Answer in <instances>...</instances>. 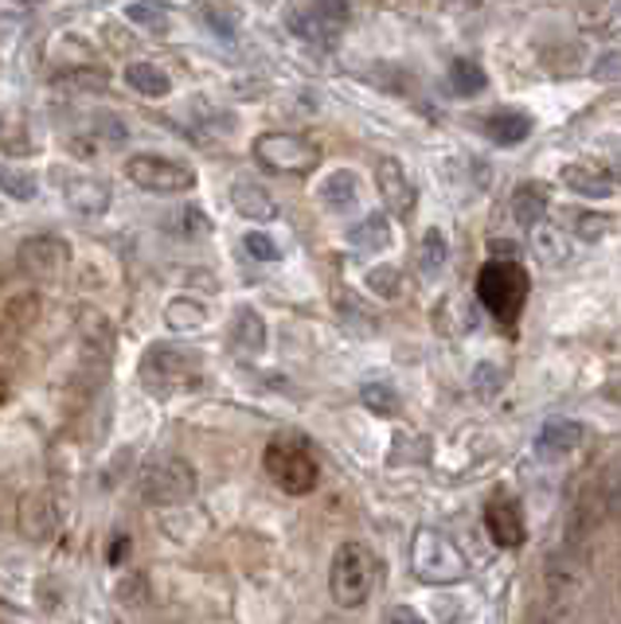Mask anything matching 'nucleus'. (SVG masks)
<instances>
[{
    "instance_id": "f257e3e1",
    "label": "nucleus",
    "mask_w": 621,
    "mask_h": 624,
    "mask_svg": "<svg viewBox=\"0 0 621 624\" xmlns=\"http://www.w3.org/2000/svg\"><path fill=\"white\" fill-rule=\"evenodd\" d=\"M528 293H531V278L520 262H500V258H493V262L477 273L480 304H485L500 324L520 321L524 304H528Z\"/></svg>"
},
{
    "instance_id": "f03ea898",
    "label": "nucleus",
    "mask_w": 621,
    "mask_h": 624,
    "mask_svg": "<svg viewBox=\"0 0 621 624\" xmlns=\"http://www.w3.org/2000/svg\"><path fill=\"white\" fill-rule=\"evenodd\" d=\"M375 554L368 551L364 542H344L337 554H332L329 570V593L340 609H360L375 590Z\"/></svg>"
},
{
    "instance_id": "7ed1b4c3",
    "label": "nucleus",
    "mask_w": 621,
    "mask_h": 624,
    "mask_svg": "<svg viewBox=\"0 0 621 624\" xmlns=\"http://www.w3.org/2000/svg\"><path fill=\"white\" fill-rule=\"evenodd\" d=\"M262 465H266V472H270V480L282 492H290V496H306V492H313L317 488V457H313V449H309L301 437H293V434H278L273 437L270 445H266V453H262Z\"/></svg>"
},
{
    "instance_id": "20e7f679",
    "label": "nucleus",
    "mask_w": 621,
    "mask_h": 624,
    "mask_svg": "<svg viewBox=\"0 0 621 624\" xmlns=\"http://www.w3.org/2000/svg\"><path fill=\"white\" fill-rule=\"evenodd\" d=\"M411 566L426 585H454L469 574L465 554L457 551V542L449 534L434 531V527H418L411 542Z\"/></svg>"
},
{
    "instance_id": "39448f33",
    "label": "nucleus",
    "mask_w": 621,
    "mask_h": 624,
    "mask_svg": "<svg viewBox=\"0 0 621 624\" xmlns=\"http://www.w3.org/2000/svg\"><path fill=\"white\" fill-rule=\"evenodd\" d=\"M199 371H204L199 352H192V347H184V344H157V347H149V355L142 360L145 386H153L157 395L192 386L199 378Z\"/></svg>"
},
{
    "instance_id": "423d86ee",
    "label": "nucleus",
    "mask_w": 621,
    "mask_h": 624,
    "mask_svg": "<svg viewBox=\"0 0 621 624\" xmlns=\"http://www.w3.org/2000/svg\"><path fill=\"white\" fill-rule=\"evenodd\" d=\"M255 156L262 168L282 173V176L313 173L317 160H321L313 141L298 137V133H262V137L255 141Z\"/></svg>"
},
{
    "instance_id": "0eeeda50",
    "label": "nucleus",
    "mask_w": 621,
    "mask_h": 624,
    "mask_svg": "<svg viewBox=\"0 0 621 624\" xmlns=\"http://www.w3.org/2000/svg\"><path fill=\"white\" fill-rule=\"evenodd\" d=\"M125 176L142 191H157V196H176V191L196 188V173L184 160H168V156H133L125 165Z\"/></svg>"
},
{
    "instance_id": "6e6552de",
    "label": "nucleus",
    "mask_w": 621,
    "mask_h": 624,
    "mask_svg": "<svg viewBox=\"0 0 621 624\" xmlns=\"http://www.w3.org/2000/svg\"><path fill=\"white\" fill-rule=\"evenodd\" d=\"M286 17H290L293 35L329 48L340 35V28H344V20H349V9H344V4H293Z\"/></svg>"
},
{
    "instance_id": "1a4fd4ad",
    "label": "nucleus",
    "mask_w": 621,
    "mask_h": 624,
    "mask_svg": "<svg viewBox=\"0 0 621 624\" xmlns=\"http://www.w3.org/2000/svg\"><path fill=\"white\" fill-rule=\"evenodd\" d=\"M485 527H489L493 542L497 547H520L524 542V511H520V500L508 492H497L489 503H485Z\"/></svg>"
},
{
    "instance_id": "9d476101",
    "label": "nucleus",
    "mask_w": 621,
    "mask_h": 624,
    "mask_svg": "<svg viewBox=\"0 0 621 624\" xmlns=\"http://www.w3.org/2000/svg\"><path fill=\"white\" fill-rule=\"evenodd\" d=\"M142 488L153 503H173L192 492V472L184 460H161L142 477Z\"/></svg>"
},
{
    "instance_id": "9b49d317",
    "label": "nucleus",
    "mask_w": 621,
    "mask_h": 624,
    "mask_svg": "<svg viewBox=\"0 0 621 624\" xmlns=\"http://www.w3.org/2000/svg\"><path fill=\"white\" fill-rule=\"evenodd\" d=\"M375 184H380V196H383V204H387L391 211H395V215H411L414 188H411V180H406L403 165H399L395 156H383L380 165H375Z\"/></svg>"
},
{
    "instance_id": "f8f14e48",
    "label": "nucleus",
    "mask_w": 621,
    "mask_h": 624,
    "mask_svg": "<svg viewBox=\"0 0 621 624\" xmlns=\"http://www.w3.org/2000/svg\"><path fill=\"white\" fill-rule=\"evenodd\" d=\"M559 180H563L571 191H579V196H587V199H610L613 196L610 173H606L602 165H590V160H579V165H563Z\"/></svg>"
},
{
    "instance_id": "ddd939ff",
    "label": "nucleus",
    "mask_w": 621,
    "mask_h": 624,
    "mask_svg": "<svg viewBox=\"0 0 621 624\" xmlns=\"http://www.w3.org/2000/svg\"><path fill=\"white\" fill-rule=\"evenodd\" d=\"M531 114H524V110H497V114H489L485 122H480V129H485V137L497 141V145H520L524 137L531 133Z\"/></svg>"
},
{
    "instance_id": "4468645a",
    "label": "nucleus",
    "mask_w": 621,
    "mask_h": 624,
    "mask_svg": "<svg viewBox=\"0 0 621 624\" xmlns=\"http://www.w3.org/2000/svg\"><path fill=\"white\" fill-rule=\"evenodd\" d=\"M582 434L587 429L579 426V422H547L544 429H539V437H536V445H539V453H547V457H563V453H571L575 445L582 441Z\"/></svg>"
},
{
    "instance_id": "2eb2a0df",
    "label": "nucleus",
    "mask_w": 621,
    "mask_h": 624,
    "mask_svg": "<svg viewBox=\"0 0 621 624\" xmlns=\"http://www.w3.org/2000/svg\"><path fill=\"white\" fill-rule=\"evenodd\" d=\"M513 219L520 222V227H539V222L547 219V191L539 188V184H520L513 196Z\"/></svg>"
},
{
    "instance_id": "dca6fc26",
    "label": "nucleus",
    "mask_w": 621,
    "mask_h": 624,
    "mask_svg": "<svg viewBox=\"0 0 621 624\" xmlns=\"http://www.w3.org/2000/svg\"><path fill=\"white\" fill-rule=\"evenodd\" d=\"M125 83H130L137 94H145V98H165V94L173 91L168 74L153 63H130L125 66Z\"/></svg>"
},
{
    "instance_id": "f3484780",
    "label": "nucleus",
    "mask_w": 621,
    "mask_h": 624,
    "mask_svg": "<svg viewBox=\"0 0 621 624\" xmlns=\"http://www.w3.org/2000/svg\"><path fill=\"white\" fill-rule=\"evenodd\" d=\"M349 242L356 250H387L391 247V222L387 215H364V222L349 230Z\"/></svg>"
},
{
    "instance_id": "a211bd4d",
    "label": "nucleus",
    "mask_w": 621,
    "mask_h": 624,
    "mask_svg": "<svg viewBox=\"0 0 621 624\" xmlns=\"http://www.w3.org/2000/svg\"><path fill=\"white\" fill-rule=\"evenodd\" d=\"M449 86H454V94H462V98H473V94H480L489 86V74H485V66H480L477 59H454V63H449Z\"/></svg>"
},
{
    "instance_id": "6ab92c4d",
    "label": "nucleus",
    "mask_w": 621,
    "mask_h": 624,
    "mask_svg": "<svg viewBox=\"0 0 621 624\" xmlns=\"http://www.w3.org/2000/svg\"><path fill=\"white\" fill-rule=\"evenodd\" d=\"M231 204L239 207V215H247V219H258V222H266V219H273V215H278L273 199L266 196L258 184H239V188L231 191Z\"/></svg>"
},
{
    "instance_id": "aec40b11",
    "label": "nucleus",
    "mask_w": 621,
    "mask_h": 624,
    "mask_svg": "<svg viewBox=\"0 0 621 624\" xmlns=\"http://www.w3.org/2000/svg\"><path fill=\"white\" fill-rule=\"evenodd\" d=\"M356 196H360V184H356V173H349V168H340V173H332L329 180L321 184V199L332 207V211L352 207Z\"/></svg>"
},
{
    "instance_id": "412c9836",
    "label": "nucleus",
    "mask_w": 621,
    "mask_h": 624,
    "mask_svg": "<svg viewBox=\"0 0 621 624\" xmlns=\"http://www.w3.org/2000/svg\"><path fill=\"white\" fill-rule=\"evenodd\" d=\"M66 199H71V207L83 215H102L106 211V188H102L99 180H75L66 184Z\"/></svg>"
},
{
    "instance_id": "4be33fe9",
    "label": "nucleus",
    "mask_w": 621,
    "mask_h": 624,
    "mask_svg": "<svg viewBox=\"0 0 621 624\" xmlns=\"http://www.w3.org/2000/svg\"><path fill=\"white\" fill-rule=\"evenodd\" d=\"M567 215V227L579 235L582 242H594V239H602V235H610V227L613 222L606 219V215H594V211H563Z\"/></svg>"
},
{
    "instance_id": "5701e85b",
    "label": "nucleus",
    "mask_w": 621,
    "mask_h": 624,
    "mask_svg": "<svg viewBox=\"0 0 621 624\" xmlns=\"http://www.w3.org/2000/svg\"><path fill=\"white\" fill-rule=\"evenodd\" d=\"M262 340H266L262 321L250 309H239V316H235V344H242L247 352H262Z\"/></svg>"
},
{
    "instance_id": "b1692460",
    "label": "nucleus",
    "mask_w": 621,
    "mask_h": 624,
    "mask_svg": "<svg viewBox=\"0 0 621 624\" xmlns=\"http://www.w3.org/2000/svg\"><path fill=\"white\" fill-rule=\"evenodd\" d=\"M0 188L9 191L12 199H35V176L24 173V168H12V165H0Z\"/></svg>"
},
{
    "instance_id": "393cba45",
    "label": "nucleus",
    "mask_w": 621,
    "mask_h": 624,
    "mask_svg": "<svg viewBox=\"0 0 621 624\" xmlns=\"http://www.w3.org/2000/svg\"><path fill=\"white\" fill-rule=\"evenodd\" d=\"M442 262H446V235H442L438 227H431L423 235V250H418V266H423L426 273H438Z\"/></svg>"
},
{
    "instance_id": "a878e982",
    "label": "nucleus",
    "mask_w": 621,
    "mask_h": 624,
    "mask_svg": "<svg viewBox=\"0 0 621 624\" xmlns=\"http://www.w3.org/2000/svg\"><path fill=\"white\" fill-rule=\"evenodd\" d=\"M165 321L173 324L176 332H188V329H199V324L207 321V312L199 309L196 301H173L165 312Z\"/></svg>"
},
{
    "instance_id": "bb28decb",
    "label": "nucleus",
    "mask_w": 621,
    "mask_h": 624,
    "mask_svg": "<svg viewBox=\"0 0 621 624\" xmlns=\"http://www.w3.org/2000/svg\"><path fill=\"white\" fill-rule=\"evenodd\" d=\"M360 398H364V406L372 414H383V418L399 414V395L391 391V386H383V383H368L364 391H360Z\"/></svg>"
},
{
    "instance_id": "cd10ccee",
    "label": "nucleus",
    "mask_w": 621,
    "mask_h": 624,
    "mask_svg": "<svg viewBox=\"0 0 621 624\" xmlns=\"http://www.w3.org/2000/svg\"><path fill=\"white\" fill-rule=\"evenodd\" d=\"M125 17H130L133 24H145L157 35L168 32V12L161 9V4H125Z\"/></svg>"
},
{
    "instance_id": "c85d7f7f",
    "label": "nucleus",
    "mask_w": 621,
    "mask_h": 624,
    "mask_svg": "<svg viewBox=\"0 0 621 624\" xmlns=\"http://www.w3.org/2000/svg\"><path fill=\"white\" fill-rule=\"evenodd\" d=\"M242 247H247V254L258 258V262H278V258H282L278 242H273L270 235H258V230H250L247 239H242Z\"/></svg>"
},
{
    "instance_id": "c756f323",
    "label": "nucleus",
    "mask_w": 621,
    "mask_h": 624,
    "mask_svg": "<svg viewBox=\"0 0 621 624\" xmlns=\"http://www.w3.org/2000/svg\"><path fill=\"white\" fill-rule=\"evenodd\" d=\"M368 285H372L380 297H399L403 281H399V270H395V266H380V270L368 273Z\"/></svg>"
},
{
    "instance_id": "7c9ffc66",
    "label": "nucleus",
    "mask_w": 621,
    "mask_h": 624,
    "mask_svg": "<svg viewBox=\"0 0 621 624\" xmlns=\"http://www.w3.org/2000/svg\"><path fill=\"white\" fill-rule=\"evenodd\" d=\"M473 383H477V395H497L500 386H505V375H500V367H493V363H480L477 375H473Z\"/></svg>"
},
{
    "instance_id": "2f4dec72",
    "label": "nucleus",
    "mask_w": 621,
    "mask_h": 624,
    "mask_svg": "<svg viewBox=\"0 0 621 624\" xmlns=\"http://www.w3.org/2000/svg\"><path fill=\"white\" fill-rule=\"evenodd\" d=\"M594 79H621V51H606L594 59Z\"/></svg>"
},
{
    "instance_id": "473e14b6",
    "label": "nucleus",
    "mask_w": 621,
    "mask_h": 624,
    "mask_svg": "<svg viewBox=\"0 0 621 624\" xmlns=\"http://www.w3.org/2000/svg\"><path fill=\"white\" fill-rule=\"evenodd\" d=\"M387 621L391 624H426L423 613H418V609H411V605H395V609H391Z\"/></svg>"
},
{
    "instance_id": "72a5a7b5",
    "label": "nucleus",
    "mask_w": 621,
    "mask_h": 624,
    "mask_svg": "<svg viewBox=\"0 0 621 624\" xmlns=\"http://www.w3.org/2000/svg\"><path fill=\"white\" fill-rule=\"evenodd\" d=\"M606 173H610V180H613V184H621V156H618V160H613V168H606Z\"/></svg>"
},
{
    "instance_id": "f704fd0d",
    "label": "nucleus",
    "mask_w": 621,
    "mask_h": 624,
    "mask_svg": "<svg viewBox=\"0 0 621 624\" xmlns=\"http://www.w3.org/2000/svg\"><path fill=\"white\" fill-rule=\"evenodd\" d=\"M4 395H9V386H4V375H0V403H4Z\"/></svg>"
}]
</instances>
